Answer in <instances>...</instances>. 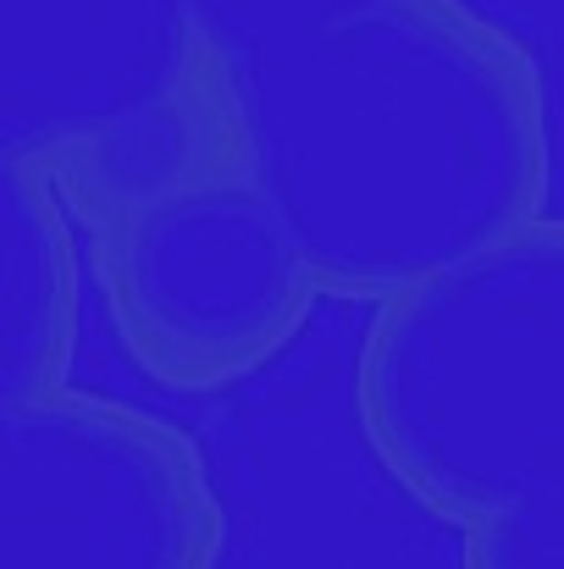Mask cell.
<instances>
[{
  "mask_svg": "<svg viewBox=\"0 0 564 569\" xmlns=\"http://www.w3.org/2000/svg\"><path fill=\"white\" fill-rule=\"evenodd\" d=\"M376 465L432 520L476 526L564 476V216L376 305L355 366Z\"/></svg>",
  "mask_w": 564,
  "mask_h": 569,
  "instance_id": "obj_2",
  "label": "cell"
},
{
  "mask_svg": "<svg viewBox=\"0 0 564 569\" xmlns=\"http://www.w3.org/2000/svg\"><path fill=\"white\" fill-rule=\"evenodd\" d=\"M459 569H564V476L465 526Z\"/></svg>",
  "mask_w": 564,
  "mask_h": 569,
  "instance_id": "obj_7",
  "label": "cell"
},
{
  "mask_svg": "<svg viewBox=\"0 0 564 569\" xmlns=\"http://www.w3.org/2000/svg\"><path fill=\"white\" fill-rule=\"evenodd\" d=\"M232 128L194 0H0V156L72 210Z\"/></svg>",
  "mask_w": 564,
  "mask_h": 569,
  "instance_id": "obj_4",
  "label": "cell"
},
{
  "mask_svg": "<svg viewBox=\"0 0 564 569\" xmlns=\"http://www.w3.org/2000/svg\"><path fill=\"white\" fill-rule=\"evenodd\" d=\"M78 216L28 161H0V403L61 392L78 355Z\"/></svg>",
  "mask_w": 564,
  "mask_h": 569,
  "instance_id": "obj_6",
  "label": "cell"
},
{
  "mask_svg": "<svg viewBox=\"0 0 564 569\" xmlns=\"http://www.w3.org/2000/svg\"><path fill=\"white\" fill-rule=\"evenodd\" d=\"M227 515L161 415L78 387L0 403V569H216Z\"/></svg>",
  "mask_w": 564,
  "mask_h": 569,
  "instance_id": "obj_5",
  "label": "cell"
},
{
  "mask_svg": "<svg viewBox=\"0 0 564 569\" xmlns=\"http://www.w3.org/2000/svg\"><path fill=\"white\" fill-rule=\"evenodd\" d=\"M355 6H376V0H194L216 56L299 33V28H310L333 11H355Z\"/></svg>",
  "mask_w": 564,
  "mask_h": 569,
  "instance_id": "obj_8",
  "label": "cell"
},
{
  "mask_svg": "<svg viewBox=\"0 0 564 569\" xmlns=\"http://www.w3.org/2000/svg\"><path fill=\"white\" fill-rule=\"evenodd\" d=\"M238 139L327 299L382 305L548 216L543 61L465 0H376L227 50Z\"/></svg>",
  "mask_w": 564,
  "mask_h": 569,
  "instance_id": "obj_1",
  "label": "cell"
},
{
  "mask_svg": "<svg viewBox=\"0 0 564 569\" xmlns=\"http://www.w3.org/2000/svg\"><path fill=\"white\" fill-rule=\"evenodd\" d=\"M72 216L128 360L167 387L210 392L255 377L321 299L238 128Z\"/></svg>",
  "mask_w": 564,
  "mask_h": 569,
  "instance_id": "obj_3",
  "label": "cell"
}]
</instances>
